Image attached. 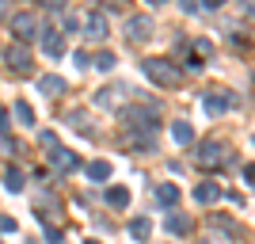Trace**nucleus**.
I'll use <instances>...</instances> for the list:
<instances>
[{
	"label": "nucleus",
	"instance_id": "nucleus-24",
	"mask_svg": "<svg viewBox=\"0 0 255 244\" xmlns=\"http://www.w3.org/2000/svg\"><path fill=\"white\" fill-rule=\"evenodd\" d=\"M179 8L187 11V15H198V11H202V0H183Z\"/></svg>",
	"mask_w": 255,
	"mask_h": 244
},
{
	"label": "nucleus",
	"instance_id": "nucleus-20",
	"mask_svg": "<svg viewBox=\"0 0 255 244\" xmlns=\"http://www.w3.org/2000/svg\"><path fill=\"white\" fill-rule=\"evenodd\" d=\"M23 183H27V180H23V172H19V168H4V187H8L11 195H19V191H23Z\"/></svg>",
	"mask_w": 255,
	"mask_h": 244
},
{
	"label": "nucleus",
	"instance_id": "nucleus-31",
	"mask_svg": "<svg viewBox=\"0 0 255 244\" xmlns=\"http://www.w3.org/2000/svg\"><path fill=\"white\" fill-rule=\"evenodd\" d=\"M198 244H210V241H198Z\"/></svg>",
	"mask_w": 255,
	"mask_h": 244
},
{
	"label": "nucleus",
	"instance_id": "nucleus-32",
	"mask_svg": "<svg viewBox=\"0 0 255 244\" xmlns=\"http://www.w3.org/2000/svg\"><path fill=\"white\" fill-rule=\"evenodd\" d=\"M252 145H255V138H252Z\"/></svg>",
	"mask_w": 255,
	"mask_h": 244
},
{
	"label": "nucleus",
	"instance_id": "nucleus-12",
	"mask_svg": "<svg viewBox=\"0 0 255 244\" xmlns=\"http://www.w3.org/2000/svg\"><path fill=\"white\" fill-rule=\"evenodd\" d=\"M171 141H175V145H191V141H194V126H191V122H183V118H179V122H171Z\"/></svg>",
	"mask_w": 255,
	"mask_h": 244
},
{
	"label": "nucleus",
	"instance_id": "nucleus-3",
	"mask_svg": "<svg viewBox=\"0 0 255 244\" xmlns=\"http://www.w3.org/2000/svg\"><path fill=\"white\" fill-rule=\"evenodd\" d=\"M11 34H15L19 46H27L31 38H38V19H34V11H15V15H11Z\"/></svg>",
	"mask_w": 255,
	"mask_h": 244
},
{
	"label": "nucleus",
	"instance_id": "nucleus-15",
	"mask_svg": "<svg viewBox=\"0 0 255 244\" xmlns=\"http://www.w3.org/2000/svg\"><path fill=\"white\" fill-rule=\"evenodd\" d=\"M88 180L92 183H107L111 180V160H92V164H88Z\"/></svg>",
	"mask_w": 255,
	"mask_h": 244
},
{
	"label": "nucleus",
	"instance_id": "nucleus-33",
	"mask_svg": "<svg viewBox=\"0 0 255 244\" xmlns=\"http://www.w3.org/2000/svg\"><path fill=\"white\" fill-rule=\"evenodd\" d=\"M0 244H4V241H0Z\"/></svg>",
	"mask_w": 255,
	"mask_h": 244
},
{
	"label": "nucleus",
	"instance_id": "nucleus-4",
	"mask_svg": "<svg viewBox=\"0 0 255 244\" xmlns=\"http://www.w3.org/2000/svg\"><path fill=\"white\" fill-rule=\"evenodd\" d=\"M233 107H236V96H233V92H225V88L202 96V111H206V115H225V111H233Z\"/></svg>",
	"mask_w": 255,
	"mask_h": 244
},
{
	"label": "nucleus",
	"instance_id": "nucleus-7",
	"mask_svg": "<svg viewBox=\"0 0 255 244\" xmlns=\"http://www.w3.org/2000/svg\"><path fill=\"white\" fill-rule=\"evenodd\" d=\"M38 42H42L46 57H53V61L65 53V34H61V27H42V31H38Z\"/></svg>",
	"mask_w": 255,
	"mask_h": 244
},
{
	"label": "nucleus",
	"instance_id": "nucleus-2",
	"mask_svg": "<svg viewBox=\"0 0 255 244\" xmlns=\"http://www.w3.org/2000/svg\"><path fill=\"white\" fill-rule=\"evenodd\" d=\"M141 73L149 76L156 88H175V84H179V76H183L179 65L168 61V57H145V61H141Z\"/></svg>",
	"mask_w": 255,
	"mask_h": 244
},
{
	"label": "nucleus",
	"instance_id": "nucleus-18",
	"mask_svg": "<svg viewBox=\"0 0 255 244\" xmlns=\"http://www.w3.org/2000/svg\"><path fill=\"white\" fill-rule=\"evenodd\" d=\"M129 237H133V241H149L152 237V222L149 218H133V222H129Z\"/></svg>",
	"mask_w": 255,
	"mask_h": 244
},
{
	"label": "nucleus",
	"instance_id": "nucleus-23",
	"mask_svg": "<svg viewBox=\"0 0 255 244\" xmlns=\"http://www.w3.org/2000/svg\"><path fill=\"white\" fill-rule=\"evenodd\" d=\"M15 118H19L23 126H34V107L27 103V99H19V103H15Z\"/></svg>",
	"mask_w": 255,
	"mask_h": 244
},
{
	"label": "nucleus",
	"instance_id": "nucleus-25",
	"mask_svg": "<svg viewBox=\"0 0 255 244\" xmlns=\"http://www.w3.org/2000/svg\"><path fill=\"white\" fill-rule=\"evenodd\" d=\"M73 65H76V69H88V65H92V57H88L84 50H76V53H73Z\"/></svg>",
	"mask_w": 255,
	"mask_h": 244
},
{
	"label": "nucleus",
	"instance_id": "nucleus-28",
	"mask_svg": "<svg viewBox=\"0 0 255 244\" xmlns=\"http://www.w3.org/2000/svg\"><path fill=\"white\" fill-rule=\"evenodd\" d=\"M0 134H8V111L0 107Z\"/></svg>",
	"mask_w": 255,
	"mask_h": 244
},
{
	"label": "nucleus",
	"instance_id": "nucleus-29",
	"mask_svg": "<svg viewBox=\"0 0 255 244\" xmlns=\"http://www.w3.org/2000/svg\"><path fill=\"white\" fill-rule=\"evenodd\" d=\"M0 19H8V4L4 0H0Z\"/></svg>",
	"mask_w": 255,
	"mask_h": 244
},
{
	"label": "nucleus",
	"instance_id": "nucleus-19",
	"mask_svg": "<svg viewBox=\"0 0 255 244\" xmlns=\"http://www.w3.org/2000/svg\"><path fill=\"white\" fill-rule=\"evenodd\" d=\"M115 96H126V84H111V88H99V92H96V103L99 107H115Z\"/></svg>",
	"mask_w": 255,
	"mask_h": 244
},
{
	"label": "nucleus",
	"instance_id": "nucleus-21",
	"mask_svg": "<svg viewBox=\"0 0 255 244\" xmlns=\"http://www.w3.org/2000/svg\"><path fill=\"white\" fill-rule=\"evenodd\" d=\"M92 69H99V73H111V69H115V53H111V50H99L96 57H92Z\"/></svg>",
	"mask_w": 255,
	"mask_h": 244
},
{
	"label": "nucleus",
	"instance_id": "nucleus-8",
	"mask_svg": "<svg viewBox=\"0 0 255 244\" xmlns=\"http://www.w3.org/2000/svg\"><path fill=\"white\" fill-rule=\"evenodd\" d=\"M84 34L92 38V42H103L107 34H111V27H107V11H88V15H84Z\"/></svg>",
	"mask_w": 255,
	"mask_h": 244
},
{
	"label": "nucleus",
	"instance_id": "nucleus-13",
	"mask_svg": "<svg viewBox=\"0 0 255 244\" xmlns=\"http://www.w3.org/2000/svg\"><path fill=\"white\" fill-rule=\"evenodd\" d=\"M65 88L69 84H65L61 76H38V92H42V96H61Z\"/></svg>",
	"mask_w": 255,
	"mask_h": 244
},
{
	"label": "nucleus",
	"instance_id": "nucleus-17",
	"mask_svg": "<svg viewBox=\"0 0 255 244\" xmlns=\"http://www.w3.org/2000/svg\"><path fill=\"white\" fill-rule=\"evenodd\" d=\"M107 202H111L115 210H126L129 206V187H122V183H118V187H107Z\"/></svg>",
	"mask_w": 255,
	"mask_h": 244
},
{
	"label": "nucleus",
	"instance_id": "nucleus-26",
	"mask_svg": "<svg viewBox=\"0 0 255 244\" xmlns=\"http://www.w3.org/2000/svg\"><path fill=\"white\" fill-rule=\"evenodd\" d=\"M0 233H15V218H8V214H0Z\"/></svg>",
	"mask_w": 255,
	"mask_h": 244
},
{
	"label": "nucleus",
	"instance_id": "nucleus-27",
	"mask_svg": "<svg viewBox=\"0 0 255 244\" xmlns=\"http://www.w3.org/2000/svg\"><path fill=\"white\" fill-rule=\"evenodd\" d=\"M244 180H248V187H255V164H244Z\"/></svg>",
	"mask_w": 255,
	"mask_h": 244
},
{
	"label": "nucleus",
	"instance_id": "nucleus-1",
	"mask_svg": "<svg viewBox=\"0 0 255 244\" xmlns=\"http://www.w3.org/2000/svg\"><path fill=\"white\" fill-rule=\"evenodd\" d=\"M118 126L141 130L145 138H152V130L160 126V115H156V107H122L118 111Z\"/></svg>",
	"mask_w": 255,
	"mask_h": 244
},
{
	"label": "nucleus",
	"instance_id": "nucleus-22",
	"mask_svg": "<svg viewBox=\"0 0 255 244\" xmlns=\"http://www.w3.org/2000/svg\"><path fill=\"white\" fill-rule=\"evenodd\" d=\"M65 122H69V126H73V130H80V134H88V126H92L84 111H69V115H65Z\"/></svg>",
	"mask_w": 255,
	"mask_h": 244
},
{
	"label": "nucleus",
	"instance_id": "nucleus-11",
	"mask_svg": "<svg viewBox=\"0 0 255 244\" xmlns=\"http://www.w3.org/2000/svg\"><path fill=\"white\" fill-rule=\"evenodd\" d=\"M221 195H225V191H221V183H213V180H202L198 187H194V202H198V206H213Z\"/></svg>",
	"mask_w": 255,
	"mask_h": 244
},
{
	"label": "nucleus",
	"instance_id": "nucleus-5",
	"mask_svg": "<svg viewBox=\"0 0 255 244\" xmlns=\"http://www.w3.org/2000/svg\"><path fill=\"white\" fill-rule=\"evenodd\" d=\"M225 157H229V145H225V141H202L194 160L206 164V168H217V164H225Z\"/></svg>",
	"mask_w": 255,
	"mask_h": 244
},
{
	"label": "nucleus",
	"instance_id": "nucleus-6",
	"mask_svg": "<svg viewBox=\"0 0 255 244\" xmlns=\"http://www.w3.org/2000/svg\"><path fill=\"white\" fill-rule=\"evenodd\" d=\"M4 65H8L11 73H31V50L27 46H19V42H11L8 50H4Z\"/></svg>",
	"mask_w": 255,
	"mask_h": 244
},
{
	"label": "nucleus",
	"instance_id": "nucleus-30",
	"mask_svg": "<svg viewBox=\"0 0 255 244\" xmlns=\"http://www.w3.org/2000/svg\"><path fill=\"white\" fill-rule=\"evenodd\" d=\"M84 244H99V241H84Z\"/></svg>",
	"mask_w": 255,
	"mask_h": 244
},
{
	"label": "nucleus",
	"instance_id": "nucleus-9",
	"mask_svg": "<svg viewBox=\"0 0 255 244\" xmlns=\"http://www.w3.org/2000/svg\"><path fill=\"white\" fill-rule=\"evenodd\" d=\"M126 38H129V42H145V38H152V19H149V15H129V19H126Z\"/></svg>",
	"mask_w": 255,
	"mask_h": 244
},
{
	"label": "nucleus",
	"instance_id": "nucleus-16",
	"mask_svg": "<svg viewBox=\"0 0 255 244\" xmlns=\"http://www.w3.org/2000/svg\"><path fill=\"white\" fill-rule=\"evenodd\" d=\"M156 202L160 206H175L179 202V187L175 183H156Z\"/></svg>",
	"mask_w": 255,
	"mask_h": 244
},
{
	"label": "nucleus",
	"instance_id": "nucleus-10",
	"mask_svg": "<svg viewBox=\"0 0 255 244\" xmlns=\"http://www.w3.org/2000/svg\"><path fill=\"white\" fill-rule=\"evenodd\" d=\"M80 160H76V153L73 149H65V145H53L50 149V168H57V172H73Z\"/></svg>",
	"mask_w": 255,
	"mask_h": 244
},
{
	"label": "nucleus",
	"instance_id": "nucleus-14",
	"mask_svg": "<svg viewBox=\"0 0 255 244\" xmlns=\"http://www.w3.org/2000/svg\"><path fill=\"white\" fill-rule=\"evenodd\" d=\"M164 225H168L171 237H187V233H191V218H187V214H171Z\"/></svg>",
	"mask_w": 255,
	"mask_h": 244
}]
</instances>
